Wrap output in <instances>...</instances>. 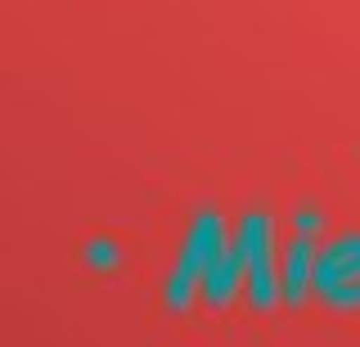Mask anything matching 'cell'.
I'll list each match as a JSON object with an SVG mask.
<instances>
[{"instance_id": "6da1fadb", "label": "cell", "mask_w": 360, "mask_h": 347, "mask_svg": "<svg viewBox=\"0 0 360 347\" xmlns=\"http://www.w3.org/2000/svg\"><path fill=\"white\" fill-rule=\"evenodd\" d=\"M230 253V239H225V221L217 212H198L194 226L185 234V248H180V262L172 271V284H167V307L172 311H185L189 307V294L194 284L207 279V271Z\"/></svg>"}, {"instance_id": "7a4b0ae2", "label": "cell", "mask_w": 360, "mask_h": 347, "mask_svg": "<svg viewBox=\"0 0 360 347\" xmlns=\"http://www.w3.org/2000/svg\"><path fill=\"white\" fill-rule=\"evenodd\" d=\"M311 289L329 307H342V311L360 307V234H342L320 253Z\"/></svg>"}, {"instance_id": "3957f363", "label": "cell", "mask_w": 360, "mask_h": 347, "mask_svg": "<svg viewBox=\"0 0 360 347\" xmlns=\"http://www.w3.org/2000/svg\"><path fill=\"white\" fill-rule=\"evenodd\" d=\"M315 262H320L315 239H311V234H297V239L288 244L284 266H279V289H284L288 307H297V302L307 298V289H311V279H315Z\"/></svg>"}, {"instance_id": "277c9868", "label": "cell", "mask_w": 360, "mask_h": 347, "mask_svg": "<svg viewBox=\"0 0 360 347\" xmlns=\"http://www.w3.org/2000/svg\"><path fill=\"white\" fill-rule=\"evenodd\" d=\"M248 294H252V307H257V311H275L279 302H284L279 271H275V262H270V253L257 257V262L248 266Z\"/></svg>"}, {"instance_id": "5b68a950", "label": "cell", "mask_w": 360, "mask_h": 347, "mask_svg": "<svg viewBox=\"0 0 360 347\" xmlns=\"http://www.w3.org/2000/svg\"><path fill=\"white\" fill-rule=\"evenodd\" d=\"M297 226H302V234H307V230L320 226V217H315V212H297Z\"/></svg>"}, {"instance_id": "8992f818", "label": "cell", "mask_w": 360, "mask_h": 347, "mask_svg": "<svg viewBox=\"0 0 360 347\" xmlns=\"http://www.w3.org/2000/svg\"><path fill=\"white\" fill-rule=\"evenodd\" d=\"M90 262H99V266H112V262H117V253H112V248H95V253H90Z\"/></svg>"}]
</instances>
